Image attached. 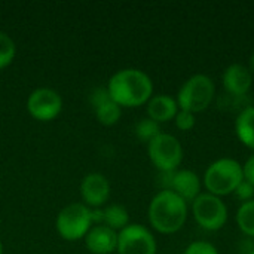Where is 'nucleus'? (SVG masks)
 <instances>
[{"mask_svg": "<svg viewBox=\"0 0 254 254\" xmlns=\"http://www.w3.org/2000/svg\"><path fill=\"white\" fill-rule=\"evenodd\" d=\"M107 91L121 107H138L153 97V82L147 73L138 68H122L107 83Z\"/></svg>", "mask_w": 254, "mask_h": 254, "instance_id": "f257e3e1", "label": "nucleus"}, {"mask_svg": "<svg viewBox=\"0 0 254 254\" xmlns=\"http://www.w3.org/2000/svg\"><path fill=\"white\" fill-rule=\"evenodd\" d=\"M188 220V202L173 190L162 189L149 205V222L155 231L164 235L179 232Z\"/></svg>", "mask_w": 254, "mask_h": 254, "instance_id": "f03ea898", "label": "nucleus"}, {"mask_svg": "<svg viewBox=\"0 0 254 254\" xmlns=\"http://www.w3.org/2000/svg\"><path fill=\"white\" fill-rule=\"evenodd\" d=\"M243 180V165L232 158H222L205 170L202 183L208 193L222 198L234 193Z\"/></svg>", "mask_w": 254, "mask_h": 254, "instance_id": "7ed1b4c3", "label": "nucleus"}, {"mask_svg": "<svg viewBox=\"0 0 254 254\" xmlns=\"http://www.w3.org/2000/svg\"><path fill=\"white\" fill-rule=\"evenodd\" d=\"M214 95L216 86L213 79L207 74H193L182 85L176 101L180 110L196 115L210 107Z\"/></svg>", "mask_w": 254, "mask_h": 254, "instance_id": "20e7f679", "label": "nucleus"}, {"mask_svg": "<svg viewBox=\"0 0 254 254\" xmlns=\"http://www.w3.org/2000/svg\"><path fill=\"white\" fill-rule=\"evenodd\" d=\"M55 226L60 237L65 241H77L85 238L92 228L91 208L80 202L70 204L60 211Z\"/></svg>", "mask_w": 254, "mask_h": 254, "instance_id": "39448f33", "label": "nucleus"}, {"mask_svg": "<svg viewBox=\"0 0 254 254\" xmlns=\"http://www.w3.org/2000/svg\"><path fill=\"white\" fill-rule=\"evenodd\" d=\"M147 153L152 164L161 173H173L183 162V147L182 143L171 134L161 132L147 144Z\"/></svg>", "mask_w": 254, "mask_h": 254, "instance_id": "423d86ee", "label": "nucleus"}, {"mask_svg": "<svg viewBox=\"0 0 254 254\" xmlns=\"http://www.w3.org/2000/svg\"><path fill=\"white\" fill-rule=\"evenodd\" d=\"M192 214L195 222L205 231H220L228 222V207L222 198L211 193H201L192 201Z\"/></svg>", "mask_w": 254, "mask_h": 254, "instance_id": "0eeeda50", "label": "nucleus"}, {"mask_svg": "<svg viewBox=\"0 0 254 254\" xmlns=\"http://www.w3.org/2000/svg\"><path fill=\"white\" fill-rule=\"evenodd\" d=\"M118 254H156V240L143 225H128L118 232Z\"/></svg>", "mask_w": 254, "mask_h": 254, "instance_id": "6e6552de", "label": "nucleus"}, {"mask_svg": "<svg viewBox=\"0 0 254 254\" xmlns=\"http://www.w3.org/2000/svg\"><path fill=\"white\" fill-rule=\"evenodd\" d=\"M61 109H63V98L55 89L37 88L28 95L27 110L34 119L40 122H48L55 119L61 113Z\"/></svg>", "mask_w": 254, "mask_h": 254, "instance_id": "1a4fd4ad", "label": "nucleus"}, {"mask_svg": "<svg viewBox=\"0 0 254 254\" xmlns=\"http://www.w3.org/2000/svg\"><path fill=\"white\" fill-rule=\"evenodd\" d=\"M168 180L165 182V190H173L185 202H192L201 195V179L190 170H179L167 173Z\"/></svg>", "mask_w": 254, "mask_h": 254, "instance_id": "9d476101", "label": "nucleus"}, {"mask_svg": "<svg viewBox=\"0 0 254 254\" xmlns=\"http://www.w3.org/2000/svg\"><path fill=\"white\" fill-rule=\"evenodd\" d=\"M80 195L86 202V207L100 208L110 196V183L107 177L100 173L88 174L80 183Z\"/></svg>", "mask_w": 254, "mask_h": 254, "instance_id": "9b49d317", "label": "nucleus"}, {"mask_svg": "<svg viewBox=\"0 0 254 254\" xmlns=\"http://www.w3.org/2000/svg\"><path fill=\"white\" fill-rule=\"evenodd\" d=\"M89 103L100 124L110 127L121 119L122 107L112 100L107 88H95L89 95Z\"/></svg>", "mask_w": 254, "mask_h": 254, "instance_id": "f8f14e48", "label": "nucleus"}, {"mask_svg": "<svg viewBox=\"0 0 254 254\" xmlns=\"http://www.w3.org/2000/svg\"><path fill=\"white\" fill-rule=\"evenodd\" d=\"M253 74L243 64H231L223 73V88L232 97H244L250 91Z\"/></svg>", "mask_w": 254, "mask_h": 254, "instance_id": "ddd939ff", "label": "nucleus"}, {"mask_svg": "<svg viewBox=\"0 0 254 254\" xmlns=\"http://www.w3.org/2000/svg\"><path fill=\"white\" fill-rule=\"evenodd\" d=\"M85 244L92 254L113 253L118 247V232L104 225L92 226L85 235Z\"/></svg>", "mask_w": 254, "mask_h": 254, "instance_id": "4468645a", "label": "nucleus"}, {"mask_svg": "<svg viewBox=\"0 0 254 254\" xmlns=\"http://www.w3.org/2000/svg\"><path fill=\"white\" fill-rule=\"evenodd\" d=\"M146 110H147V118H150L158 124H164L173 121L180 109L176 98L167 94H159V95H153L147 101Z\"/></svg>", "mask_w": 254, "mask_h": 254, "instance_id": "2eb2a0df", "label": "nucleus"}, {"mask_svg": "<svg viewBox=\"0 0 254 254\" xmlns=\"http://www.w3.org/2000/svg\"><path fill=\"white\" fill-rule=\"evenodd\" d=\"M235 132L240 141L254 150V107H246L235 121Z\"/></svg>", "mask_w": 254, "mask_h": 254, "instance_id": "dca6fc26", "label": "nucleus"}, {"mask_svg": "<svg viewBox=\"0 0 254 254\" xmlns=\"http://www.w3.org/2000/svg\"><path fill=\"white\" fill-rule=\"evenodd\" d=\"M103 225L116 232H121L129 225V214L127 208L118 204L106 207L103 210Z\"/></svg>", "mask_w": 254, "mask_h": 254, "instance_id": "f3484780", "label": "nucleus"}, {"mask_svg": "<svg viewBox=\"0 0 254 254\" xmlns=\"http://www.w3.org/2000/svg\"><path fill=\"white\" fill-rule=\"evenodd\" d=\"M237 225L243 234L254 238V199L241 204L237 211Z\"/></svg>", "mask_w": 254, "mask_h": 254, "instance_id": "a211bd4d", "label": "nucleus"}, {"mask_svg": "<svg viewBox=\"0 0 254 254\" xmlns=\"http://www.w3.org/2000/svg\"><path fill=\"white\" fill-rule=\"evenodd\" d=\"M159 134H161L159 124L155 122V121H152L150 118H144V119L138 121V124L135 125V135L143 143H147L149 144Z\"/></svg>", "mask_w": 254, "mask_h": 254, "instance_id": "6ab92c4d", "label": "nucleus"}, {"mask_svg": "<svg viewBox=\"0 0 254 254\" xmlns=\"http://www.w3.org/2000/svg\"><path fill=\"white\" fill-rule=\"evenodd\" d=\"M15 54H16L15 42L12 40L10 36L0 31V70L7 67L12 63V60L15 58Z\"/></svg>", "mask_w": 254, "mask_h": 254, "instance_id": "aec40b11", "label": "nucleus"}, {"mask_svg": "<svg viewBox=\"0 0 254 254\" xmlns=\"http://www.w3.org/2000/svg\"><path fill=\"white\" fill-rule=\"evenodd\" d=\"M174 122H176V127L180 131H190L196 125L195 115L190 113V112H186V110H179L176 118H174Z\"/></svg>", "mask_w": 254, "mask_h": 254, "instance_id": "412c9836", "label": "nucleus"}, {"mask_svg": "<svg viewBox=\"0 0 254 254\" xmlns=\"http://www.w3.org/2000/svg\"><path fill=\"white\" fill-rule=\"evenodd\" d=\"M183 254H219L217 249L207 241H195L189 244Z\"/></svg>", "mask_w": 254, "mask_h": 254, "instance_id": "4be33fe9", "label": "nucleus"}, {"mask_svg": "<svg viewBox=\"0 0 254 254\" xmlns=\"http://www.w3.org/2000/svg\"><path fill=\"white\" fill-rule=\"evenodd\" d=\"M234 193L238 196V199H241V201H243V204H244V202H249V201H253L254 186L253 185H250L249 182L243 180V182H241V185L237 188V190H235Z\"/></svg>", "mask_w": 254, "mask_h": 254, "instance_id": "5701e85b", "label": "nucleus"}, {"mask_svg": "<svg viewBox=\"0 0 254 254\" xmlns=\"http://www.w3.org/2000/svg\"><path fill=\"white\" fill-rule=\"evenodd\" d=\"M243 174H244V180L254 186V155H252L244 162V165H243Z\"/></svg>", "mask_w": 254, "mask_h": 254, "instance_id": "b1692460", "label": "nucleus"}, {"mask_svg": "<svg viewBox=\"0 0 254 254\" xmlns=\"http://www.w3.org/2000/svg\"><path fill=\"white\" fill-rule=\"evenodd\" d=\"M250 71H252V74H254V54L250 57Z\"/></svg>", "mask_w": 254, "mask_h": 254, "instance_id": "393cba45", "label": "nucleus"}, {"mask_svg": "<svg viewBox=\"0 0 254 254\" xmlns=\"http://www.w3.org/2000/svg\"><path fill=\"white\" fill-rule=\"evenodd\" d=\"M0 254H3V246H1V241H0Z\"/></svg>", "mask_w": 254, "mask_h": 254, "instance_id": "a878e982", "label": "nucleus"}, {"mask_svg": "<svg viewBox=\"0 0 254 254\" xmlns=\"http://www.w3.org/2000/svg\"><path fill=\"white\" fill-rule=\"evenodd\" d=\"M250 254H254V246H253V249H252V252H250Z\"/></svg>", "mask_w": 254, "mask_h": 254, "instance_id": "bb28decb", "label": "nucleus"}]
</instances>
